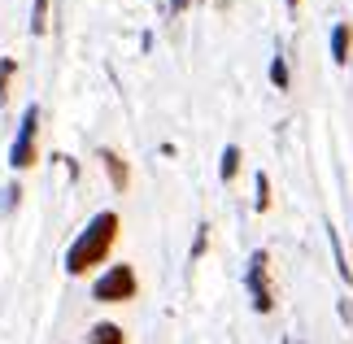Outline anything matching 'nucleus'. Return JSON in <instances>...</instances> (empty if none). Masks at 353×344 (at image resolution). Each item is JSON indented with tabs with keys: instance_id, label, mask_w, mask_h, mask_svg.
I'll return each mask as SVG.
<instances>
[{
	"instance_id": "obj_1",
	"label": "nucleus",
	"mask_w": 353,
	"mask_h": 344,
	"mask_svg": "<svg viewBox=\"0 0 353 344\" xmlns=\"http://www.w3.org/2000/svg\"><path fill=\"white\" fill-rule=\"evenodd\" d=\"M118 227H122L118 214L101 210L83 231H79V240L70 244V253H65V270H70V274H88L92 266H101V261L110 257L114 240H118Z\"/></svg>"
},
{
	"instance_id": "obj_2",
	"label": "nucleus",
	"mask_w": 353,
	"mask_h": 344,
	"mask_svg": "<svg viewBox=\"0 0 353 344\" xmlns=\"http://www.w3.org/2000/svg\"><path fill=\"white\" fill-rule=\"evenodd\" d=\"M244 287H249V296H253V310L257 314H270L275 310V287H270V253L266 249H257L249 257V270H244Z\"/></svg>"
},
{
	"instance_id": "obj_3",
	"label": "nucleus",
	"mask_w": 353,
	"mask_h": 344,
	"mask_svg": "<svg viewBox=\"0 0 353 344\" xmlns=\"http://www.w3.org/2000/svg\"><path fill=\"white\" fill-rule=\"evenodd\" d=\"M135 287H140V279H135L131 266H110L97 283H92V301H101V305H122V301L135 296Z\"/></svg>"
},
{
	"instance_id": "obj_4",
	"label": "nucleus",
	"mask_w": 353,
	"mask_h": 344,
	"mask_svg": "<svg viewBox=\"0 0 353 344\" xmlns=\"http://www.w3.org/2000/svg\"><path fill=\"white\" fill-rule=\"evenodd\" d=\"M35 135H39V105H26L22 122H18V140L9 148V166L13 170H31L35 166Z\"/></svg>"
},
{
	"instance_id": "obj_5",
	"label": "nucleus",
	"mask_w": 353,
	"mask_h": 344,
	"mask_svg": "<svg viewBox=\"0 0 353 344\" xmlns=\"http://www.w3.org/2000/svg\"><path fill=\"white\" fill-rule=\"evenodd\" d=\"M101 166H105V174H110V183H114V192H127V183H131V170H127V161H122L114 148H101Z\"/></svg>"
},
{
	"instance_id": "obj_6",
	"label": "nucleus",
	"mask_w": 353,
	"mask_h": 344,
	"mask_svg": "<svg viewBox=\"0 0 353 344\" xmlns=\"http://www.w3.org/2000/svg\"><path fill=\"white\" fill-rule=\"evenodd\" d=\"M349 48H353V26L349 22H336L332 26V61L345 65L349 61Z\"/></svg>"
},
{
	"instance_id": "obj_7",
	"label": "nucleus",
	"mask_w": 353,
	"mask_h": 344,
	"mask_svg": "<svg viewBox=\"0 0 353 344\" xmlns=\"http://www.w3.org/2000/svg\"><path fill=\"white\" fill-rule=\"evenodd\" d=\"M88 344H127V336H122L118 323H97L88 332Z\"/></svg>"
},
{
	"instance_id": "obj_8",
	"label": "nucleus",
	"mask_w": 353,
	"mask_h": 344,
	"mask_svg": "<svg viewBox=\"0 0 353 344\" xmlns=\"http://www.w3.org/2000/svg\"><path fill=\"white\" fill-rule=\"evenodd\" d=\"M219 174H223V183H232V179L240 174V148H236V144H227V148H223V161H219Z\"/></svg>"
},
{
	"instance_id": "obj_9",
	"label": "nucleus",
	"mask_w": 353,
	"mask_h": 344,
	"mask_svg": "<svg viewBox=\"0 0 353 344\" xmlns=\"http://www.w3.org/2000/svg\"><path fill=\"white\" fill-rule=\"evenodd\" d=\"M327 240H332V257H336V270H341V279L353 283V270H349V261H345V249H341V231H327Z\"/></svg>"
},
{
	"instance_id": "obj_10",
	"label": "nucleus",
	"mask_w": 353,
	"mask_h": 344,
	"mask_svg": "<svg viewBox=\"0 0 353 344\" xmlns=\"http://www.w3.org/2000/svg\"><path fill=\"white\" fill-rule=\"evenodd\" d=\"M270 83H275L279 92H288V57H283V52L270 61Z\"/></svg>"
},
{
	"instance_id": "obj_11",
	"label": "nucleus",
	"mask_w": 353,
	"mask_h": 344,
	"mask_svg": "<svg viewBox=\"0 0 353 344\" xmlns=\"http://www.w3.org/2000/svg\"><path fill=\"white\" fill-rule=\"evenodd\" d=\"M13 70H18V61H13V57L0 61V105L9 101V79H13Z\"/></svg>"
},
{
	"instance_id": "obj_12",
	"label": "nucleus",
	"mask_w": 353,
	"mask_h": 344,
	"mask_svg": "<svg viewBox=\"0 0 353 344\" xmlns=\"http://www.w3.org/2000/svg\"><path fill=\"white\" fill-rule=\"evenodd\" d=\"M253 188H257V196H253V205H257V210L266 214V210H270V179H266V174H257V183H253Z\"/></svg>"
},
{
	"instance_id": "obj_13",
	"label": "nucleus",
	"mask_w": 353,
	"mask_h": 344,
	"mask_svg": "<svg viewBox=\"0 0 353 344\" xmlns=\"http://www.w3.org/2000/svg\"><path fill=\"white\" fill-rule=\"evenodd\" d=\"M205 240H210V227H201V236H196V244H192V257L205 253Z\"/></svg>"
},
{
	"instance_id": "obj_14",
	"label": "nucleus",
	"mask_w": 353,
	"mask_h": 344,
	"mask_svg": "<svg viewBox=\"0 0 353 344\" xmlns=\"http://www.w3.org/2000/svg\"><path fill=\"white\" fill-rule=\"evenodd\" d=\"M188 9V0H170V13H183Z\"/></svg>"
},
{
	"instance_id": "obj_15",
	"label": "nucleus",
	"mask_w": 353,
	"mask_h": 344,
	"mask_svg": "<svg viewBox=\"0 0 353 344\" xmlns=\"http://www.w3.org/2000/svg\"><path fill=\"white\" fill-rule=\"evenodd\" d=\"M296 5H301V0H288V9H292V13H296Z\"/></svg>"
}]
</instances>
